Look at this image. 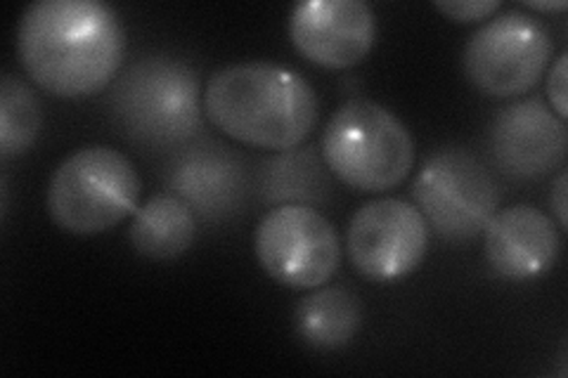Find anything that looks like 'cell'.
<instances>
[{"instance_id": "obj_1", "label": "cell", "mask_w": 568, "mask_h": 378, "mask_svg": "<svg viewBox=\"0 0 568 378\" xmlns=\"http://www.w3.org/2000/svg\"><path fill=\"white\" fill-rule=\"evenodd\" d=\"M17 52L45 93L88 98L114 83L126 58V31L100 0H36L17 27Z\"/></svg>"}, {"instance_id": "obj_2", "label": "cell", "mask_w": 568, "mask_h": 378, "mask_svg": "<svg viewBox=\"0 0 568 378\" xmlns=\"http://www.w3.org/2000/svg\"><path fill=\"white\" fill-rule=\"evenodd\" d=\"M204 112L227 137L248 147H298L317 123L315 88L298 71L275 62L219 69L204 90Z\"/></svg>"}, {"instance_id": "obj_3", "label": "cell", "mask_w": 568, "mask_h": 378, "mask_svg": "<svg viewBox=\"0 0 568 378\" xmlns=\"http://www.w3.org/2000/svg\"><path fill=\"white\" fill-rule=\"evenodd\" d=\"M197 69L181 58L148 55L114 79L110 110L116 129L142 147L187 145L202 131Z\"/></svg>"}, {"instance_id": "obj_4", "label": "cell", "mask_w": 568, "mask_h": 378, "mask_svg": "<svg viewBox=\"0 0 568 378\" xmlns=\"http://www.w3.org/2000/svg\"><path fill=\"white\" fill-rule=\"evenodd\" d=\"M323 159L332 175L355 192L398 187L415 166V142L405 123L375 100L342 104L323 133Z\"/></svg>"}, {"instance_id": "obj_5", "label": "cell", "mask_w": 568, "mask_h": 378, "mask_svg": "<svg viewBox=\"0 0 568 378\" xmlns=\"http://www.w3.org/2000/svg\"><path fill=\"white\" fill-rule=\"evenodd\" d=\"M140 175L133 161L106 145L69 154L50 175V221L69 234H100L138 208Z\"/></svg>"}, {"instance_id": "obj_6", "label": "cell", "mask_w": 568, "mask_h": 378, "mask_svg": "<svg viewBox=\"0 0 568 378\" xmlns=\"http://www.w3.org/2000/svg\"><path fill=\"white\" fill-rule=\"evenodd\" d=\"M413 194L426 225L440 239L462 244L484 232L500 204L493 173L467 150H440L422 166Z\"/></svg>"}, {"instance_id": "obj_7", "label": "cell", "mask_w": 568, "mask_h": 378, "mask_svg": "<svg viewBox=\"0 0 568 378\" xmlns=\"http://www.w3.org/2000/svg\"><path fill=\"white\" fill-rule=\"evenodd\" d=\"M552 35L536 17L511 10L493 14L465 45L469 83L490 98H517L540 81L552 60Z\"/></svg>"}, {"instance_id": "obj_8", "label": "cell", "mask_w": 568, "mask_h": 378, "mask_svg": "<svg viewBox=\"0 0 568 378\" xmlns=\"http://www.w3.org/2000/svg\"><path fill=\"white\" fill-rule=\"evenodd\" d=\"M254 248L261 267L290 289H317L342 263V242L323 213L304 204L273 206L263 215Z\"/></svg>"}, {"instance_id": "obj_9", "label": "cell", "mask_w": 568, "mask_h": 378, "mask_svg": "<svg viewBox=\"0 0 568 378\" xmlns=\"http://www.w3.org/2000/svg\"><path fill=\"white\" fill-rule=\"evenodd\" d=\"M346 248L363 277L379 284L396 282L422 265L429 248V225L415 204L386 196L355 211Z\"/></svg>"}, {"instance_id": "obj_10", "label": "cell", "mask_w": 568, "mask_h": 378, "mask_svg": "<svg viewBox=\"0 0 568 378\" xmlns=\"http://www.w3.org/2000/svg\"><path fill=\"white\" fill-rule=\"evenodd\" d=\"M290 39L325 69L361 64L377 39V17L365 0H304L290 14Z\"/></svg>"}, {"instance_id": "obj_11", "label": "cell", "mask_w": 568, "mask_h": 378, "mask_svg": "<svg viewBox=\"0 0 568 378\" xmlns=\"http://www.w3.org/2000/svg\"><path fill=\"white\" fill-rule=\"evenodd\" d=\"M488 145L495 166L503 173L536 180L564 164L566 121L538 98L514 102L493 119Z\"/></svg>"}, {"instance_id": "obj_12", "label": "cell", "mask_w": 568, "mask_h": 378, "mask_svg": "<svg viewBox=\"0 0 568 378\" xmlns=\"http://www.w3.org/2000/svg\"><path fill=\"white\" fill-rule=\"evenodd\" d=\"M166 185L197 218L225 221L242 208L248 192V175L237 150L202 140L173 156Z\"/></svg>"}, {"instance_id": "obj_13", "label": "cell", "mask_w": 568, "mask_h": 378, "mask_svg": "<svg viewBox=\"0 0 568 378\" xmlns=\"http://www.w3.org/2000/svg\"><path fill=\"white\" fill-rule=\"evenodd\" d=\"M481 234L490 269L507 282L545 275L561 251L559 225L545 211L526 204L495 211Z\"/></svg>"}, {"instance_id": "obj_14", "label": "cell", "mask_w": 568, "mask_h": 378, "mask_svg": "<svg viewBox=\"0 0 568 378\" xmlns=\"http://www.w3.org/2000/svg\"><path fill=\"white\" fill-rule=\"evenodd\" d=\"M258 194L265 204L320 206L329 200L332 180L323 152L292 147L265 159L258 171Z\"/></svg>"}, {"instance_id": "obj_15", "label": "cell", "mask_w": 568, "mask_h": 378, "mask_svg": "<svg viewBox=\"0 0 568 378\" xmlns=\"http://www.w3.org/2000/svg\"><path fill=\"white\" fill-rule=\"evenodd\" d=\"M197 234V215L171 192L154 194L135 211L129 237L140 256L173 260L183 256Z\"/></svg>"}, {"instance_id": "obj_16", "label": "cell", "mask_w": 568, "mask_h": 378, "mask_svg": "<svg viewBox=\"0 0 568 378\" xmlns=\"http://www.w3.org/2000/svg\"><path fill=\"white\" fill-rule=\"evenodd\" d=\"M294 327L298 338L315 350H339L363 327V305L339 286H317L296 305Z\"/></svg>"}, {"instance_id": "obj_17", "label": "cell", "mask_w": 568, "mask_h": 378, "mask_svg": "<svg viewBox=\"0 0 568 378\" xmlns=\"http://www.w3.org/2000/svg\"><path fill=\"white\" fill-rule=\"evenodd\" d=\"M43 116L33 90L12 74L0 81V156L6 161L31 150Z\"/></svg>"}, {"instance_id": "obj_18", "label": "cell", "mask_w": 568, "mask_h": 378, "mask_svg": "<svg viewBox=\"0 0 568 378\" xmlns=\"http://www.w3.org/2000/svg\"><path fill=\"white\" fill-rule=\"evenodd\" d=\"M434 8L446 14L450 22L459 24H471V22H481L493 17L497 10L503 8L500 0H438Z\"/></svg>"}, {"instance_id": "obj_19", "label": "cell", "mask_w": 568, "mask_h": 378, "mask_svg": "<svg viewBox=\"0 0 568 378\" xmlns=\"http://www.w3.org/2000/svg\"><path fill=\"white\" fill-rule=\"evenodd\" d=\"M566 52L557 58V62L549 69V79H547V95H549V106H552L555 114L566 121Z\"/></svg>"}, {"instance_id": "obj_20", "label": "cell", "mask_w": 568, "mask_h": 378, "mask_svg": "<svg viewBox=\"0 0 568 378\" xmlns=\"http://www.w3.org/2000/svg\"><path fill=\"white\" fill-rule=\"evenodd\" d=\"M549 204H552L555 215H557V225L564 232L566 229V173L564 171L557 175V183H555L552 196H549Z\"/></svg>"}, {"instance_id": "obj_21", "label": "cell", "mask_w": 568, "mask_h": 378, "mask_svg": "<svg viewBox=\"0 0 568 378\" xmlns=\"http://www.w3.org/2000/svg\"><path fill=\"white\" fill-rule=\"evenodd\" d=\"M526 6L530 10H542V12H552V10H566L564 0H555V3H538V0H526Z\"/></svg>"}]
</instances>
